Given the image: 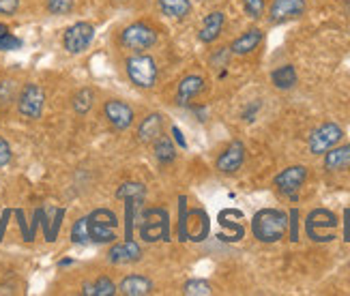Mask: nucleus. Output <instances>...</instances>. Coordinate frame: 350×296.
Wrapping results in <instances>:
<instances>
[{
  "label": "nucleus",
  "instance_id": "9d476101",
  "mask_svg": "<svg viewBox=\"0 0 350 296\" xmlns=\"http://www.w3.org/2000/svg\"><path fill=\"white\" fill-rule=\"evenodd\" d=\"M103 116L110 122V127L116 131H127L133 120H135V112L133 107L120 99H110L103 103Z\"/></svg>",
  "mask_w": 350,
  "mask_h": 296
},
{
  "label": "nucleus",
  "instance_id": "7ed1b4c3",
  "mask_svg": "<svg viewBox=\"0 0 350 296\" xmlns=\"http://www.w3.org/2000/svg\"><path fill=\"white\" fill-rule=\"evenodd\" d=\"M157 30L146 22H133L120 30V45L131 54H142L157 45Z\"/></svg>",
  "mask_w": 350,
  "mask_h": 296
},
{
  "label": "nucleus",
  "instance_id": "6e6552de",
  "mask_svg": "<svg viewBox=\"0 0 350 296\" xmlns=\"http://www.w3.org/2000/svg\"><path fill=\"white\" fill-rule=\"evenodd\" d=\"M95 39V26L90 22H75L63 35V48L69 54H82L90 48Z\"/></svg>",
  "mask_w": 350,
  "mask_h": 296
},
{
  "label": "nucleus",
  "instance_id": "5701e85b",
  "mask_svg": "<svg viewBox=\"0 0 350 296\" xmlns=\"http://www.w3.org/2000/svg\"><path fill=\"white\" fill-rule=\"evenodd\" d=\"M93 105H95V90L93 88H80L75 95L71 97V107H73V112L75 114H88L90 110H93Z\"/></svg>",
  "mask_w": 350,
  "mask_h": 296
},
{
  "label": "nucleus",
  "instance_id": "f3484780",
  "mask_svg": "<svg viewBox=\"0 0 350 296\" xmlns=\"http://www.w3.org/2000/svg\"><path fill=\"white\" fill-rule=\"evenodd\" d=\"M163 133V116L159 112H150L138 124V139L142 144H153Z\"/></svg>",
  "mask_w": 350,
  "mask_h": 296
},
{
  "label": "nucleus",
  "instance_id": "1a4fd4ad",
  "mask_svg": "<svg viewBox=\"0 0 350 296\" xmlns=\"http://www.w3.org/2000/svg\"><path fill=\"white\" fill-rule=\"evenodd\" d=\"M306 180H308V167L306 165H288L275 178H273V185H275V189L282 196L297 200V193H299L301 187L306 185Z\"/></svg>",
  "mask_w": 350,
  "mask_h": 296
},
{
  "label": "nucleus",
  "instance_id": "20e7f679",
  "mask_svg": "<svg viewBox=\"0 0 350 296\" xmlns=\"http://www.w3.org/2000/svg\"><path fill=\"white\" fill-rule=\"evenodd\" d=\"M88 217V234L90 243L105 245V243H114L116 241V213L110 208H95Z\"/></svg>",
  "mask_w": 350,
  "mask_h": 296
},
{
  "label": "nucleus",
  "instance_id": "f03ea898",
  "mask_svg": "<svg viewBox=\"0 0 350 296\" xmlns=\"http://www.w3.org/2000/svg\"><path fill=\"white\" fill-rule=\"evenodd\" d=\"M125 73L129 77V82L138 88L150 90L155 88L157 84V77H159V69H157V62L150 54H131L125 60Z\"/></svg>",
  "mask_w": 350,
  "mask_h": 296
},
{
  "label": "nucleus",
  "instance_id": "f8f14e48",
  "mask_svg": "<svg viewBox=\"0 0 350 296\" xmlns=\"http://www.w3.org/2000/svg\"><path fill=\"white\" fill-rule=\"evenodd\" d=\"M243 163H245V144L241 139H234V142H230L221 150V154L215 161V167L221 174H234L239 172Z\"/></svg>",
  "mask_w": 350,
  "mask_h": 296
},
{
  "label": "nucleus",
  "instance_id": "2f4dec72",
  "mask_svg": "<svg viewBox=\"0 0 350 296\" xmlns=\"http://www.w3.org/2000/svg\"><path fill=\"white\" fill-rule=\"evenodd\" d=\"M13 159V152H11V146L5 137H0V167H7Z\"/></svg>",
  "mask_w": 350,
  "mask_h": 296
},
{
  "label": "nucleus",
  "instance_id": "c9c22d12",
  "mask_svg": "<svg viewBox=\"0 0 350 296\" xmlns=\"http://www.w3.org/2000/svg\"><path fill=\"white\" fill-rule=\"evenodd\" d=\"M71 260H63V262H58V267H69Z\"/></svg>",
  "mask_w": 350,
  "mask_h": 296
},
{
  "label": "nucleus",
  "instance_id": "bb28decb",
  "mask_svg": "<svg viewBox=\"0 0 350 296\" xmlns=\"http://www.w3.org/2000/svg\"><path fill=\"white\" fill-rule=\"evenodd\" d=\"M71 241H73L75 245H86V243H90V234H88V217H80V219L71 226Z\"/></svg>",
  "mask_w": 350,
  "mask_h": 296
},
{
  "label": "nucleus",
  "instance_id": "e433bc0d",
  "mask_svg": "<svg viewBox=\"0 0 350 296\" xmlns=\"http://www.w3.org/2000/svg\"><path fill=\"white\" fill-rule=\"evenodd\" d=\"M114 3H129V0H114Z\"/></svg>",
  "mask_w": 350,
  "mask_h": 296
},
{
  "label": "nucleus",
  "instance_id": "6ab92c4d",
  "mask_svg": "<svg viewBox=\"0 0 350 296\" xmlns=\"http://www.w3.org/2000/svg\"><path fill=\"white\" fill-rule=\"evenodd\" d=\"M325 170L327 172H342V170L350 167V144L344 146H333L325 152Z\"/></svg>",
  "mask_w": 350,
  "mask_h": 296
},
{
  "label": "nucleus",
  "instance_id": "412c9836",
  "mask_svg": "<svg viewBox=\"0 0 350 296\" xmlns=\"http://www.w3.org/2000/svg\"><path fill=\"white\" fill-rule=\"evenodd\" d=\"M297 80H299V75H297V69L293 65H282L275 71H271V82H273V86L280 88V90L295 88Z\"/></svg>",
  "mask_w": 350,
  "mask_h": 296
},
{
  "label": "nucleus",
  "instance_id": "c756f323",
  "mask_svg": "<svg viewBox=\"0 0 350 296\" xmlns=\"http://www.w3.org/2000/svg\"><path fill=\"white\" fill-rule=\"evenodd\" d=\"M243 9L252 20H260L265 15V0H243Z\"/></svg>",
  "mask_w": 350,
  "mask_h": 296
},
{
  "label": "nucleus",
  "instance_id": "473e14b6",
  "mask_svg": "<svg viewBox=\"0 0 350 296\" xmlns=\"http://www.w3.org/2000/svg\"><path fill=\"white\" fill-rule=\"evenodd\" d=\"M20 9V0H0V15H15Z\"/></svg>",
  "mask_w": 350,
  "mask_h": 296
},
{
  "label": "nucleus",
  "instance_id": "4468645a",
  "mask_svg": "<svg viewBox=\"0 0 350 296\" xmlns=\"http://www.w3.org/2000/svg\"><path fill=\"white\" fill-rule=\"evenodd\" d=\"M204 86H206V82L200 73L185 75L176 86V97H174L176 105H187L196 95H200V92L204 90Z\"/></svg>",
  "mask_w": 350,
  "mask_h": 296
},
{
  "label": "nucleus",
  "instance_id": "b1692460",
  "mask_svg": "<svg viewBox=\"0 0 350 296\" xmlns=\"http://www.w3.org/2000/svg\"><path fill=\"white\" fill-rule=\"evenodd\" d=\"M116 292H118V286H114L112 279L105 275L97 277L93 284H84V290H82V294L86 296H112Z\"/></svg>",
  "mask_w": 350,
  "mask_h": 296
},
{
  "label": "nucleus",
  "instance_id": "ddd939ff",
  "mask_svg": "<svg viewBox=\"0 0 350 296\" xmlns=\"http://www.w3.org/2000/svg\"><path fill=\"white\" fill-rule=\"evenodd\" d=\"M108 260H110V264H116V267L135 264L142 260V247L133 239H127L125 243H114L108 252Z\"/></svg>",
  "mask_w": 350,
  "mask_h": 296
},
{
  "label": "nucleus",
  "instance_id": "dca6fc26",
  "mask_svg": "<svg viewBox=\"0 0 350 296\" xmlns=\"http://www.w3.org/2000/svg\"><path fill=\"white\" fill-rule=\"evenodd\" d=\"M262 39H265V33L260 28H250L230 43V52L234 56H247L254 50H258V45L262 43Z\"/></svg>",
  "mask_w": 350,
  "mask_h": 296
},
{
  "label": "nucleus",
  "instance_id": "cd10ccee",
  "mask_svg": "<svg viewBox=\"0 0 350 296\" xmlns=\"http://www.w3.org/2000/svg\"><path fill=\"white\" fill-rule=\"evenodd\" d=\"M18 82L15 80H3L0 82V107H7L9 103H13L18 99Z\"/></svg>",
  "mask_w": 350,
  "mask_h": 296
},
{
  "label": "nucleus",
  "instance_id": "a878e982",
  "mask_svg": "<svg viewBox=\"0 0 350 296\" xmlns=\"http://www.w3.org/2000/svg\"><path fill=\"white\" fill-rule=\"evenodd\" d=\"M183 294L185 296H211L213 286L204 279H189V282L183 284Z\"/></svg>",
  "mask_w": 350,
  "mask_h": 296
},
{
  "label": "nucleus",
  "instance_id": "f257e3e1",
  "mask_svg": "<svg viewBox=\"0 0 350 296\" xmlns=\"http://www.w3.org/2000/svg\"><path fill=\"white\" fill-rule=\"evenodd\" d=\"M288 232V215L280 208H260L252 219V234L260 243H278Z\"/></svg>",
  "mask_w": 350,
  "mask_h": 296
},
{
  "label": "nucleus",
  "instance_id": "c85d7f7f",
  "mask_svg": "<svg viewBox=\"0 0 350 296\" xmlns=\"http://www.w3.org/2000/svg\"><path fill=\"white\" fill-rule=\"evenodd\" d=\"M75 7V0H48V11L52 15H69Z\"/></svg>",
  "mask_w": 350,
  "mask_h": 296
},
{
  "label": "nucleus",
  "instance_id": "f704fd0d",
  "mask_svg": "<svg viewBox=\"0 0 350 296\" xmlns=\"http://www.w3.org/2000/svg\"><path fill=\"white\" fill-rule=\"evenodd\" d=\"M9 33V26H5V24H0V35H7Z\"/></svg>",
  "mask_w": 350,
  "mask_h": 296
},
{
  "label": "nucleus",
  "instance_id": "4be33fe9",
  "mask_svg": "<svg viewBox=\"0 0 350 296\" xmlns=\"http://www.w3.org/2000/svg\"><path fill=\"white\" fill-rule=\"evenodd\" d=\"M153 152H155V159L161 163V165H168L176 159V146L172 142V137L168 135H159L155 142H153Z\"/></svg>",
  "mask_w": 350,
  "mask_h": 296
},
{
  "label": "nucleus",
  "instance_id": "a211bd4d",
  "mask_svg": "<svg viewBox=\"0 0 350 296\" xmlns=\"http://www.w3.org/2000/svg\"><path fill=\"white\" fill-rule=\"evenodd\" d=\"M118 292L125 296H146L153 292V282L144 275H127L120 279Z\"/></svg>",
  "mask_w": 350,
  "mask_h": 296
},
{
  "label": "nucleus",
  "instance_id": "2eb2a0df",
  "mask_svg": "<svg viewBox=\"0 0 350 296\" xmlns=\"http://www.w3.org/2000/svg\"><path fill=\"white\" fill-rule=\"evenodd\" d=\"M224 26H226V15L221 11H211L200 22V28H198V39H200V43H206V45L217 41Z\"/></svg>",
  "mask_w": 350,
  "mask_h": 296
},
{
  "label": "nucleus",
  "instance_id": "39448f33",
  "mask_svg": "<svg viewBox=\"0 0 350 296\" xmlns=\"http://www.w3.org/2000/svg\"><path fill=\"white\" fill-rule=\"evenodd\" d=\"M168 226H170V215L165 208L150 206L142 211L140 219V237L146 243H157V241H168Z\"/></svg>",
  "mask_w": 350,
  "mask_h": 296
},
{
  "label": "nucleus",
  "instance_id": "aec40b11",
  "mask_svg": "<svg viewBox=\"0 0 350 296\" xmlns=\"http://www.w3.org/2000/svg\"><path fill=\"white\" fill-rule=\"evenodd\" d=\"M159 11L172 20H185L191 13V0H157Z\"/></svg>",
  "mask_w": 350,
  "mask_h": 296
},
{
  "label": "nucleus",
  "instance_id": "72a5a7b5",
  "mask_svg": "<svg viewBox=\"0 0 350 296\" xmlns=\"http://www.w3.org/2000/svg\"><path fill=\"white\" fill-rule=\"evenodd\" d=\"M172 133L176 135V139H178V144H180L183 148H185V146H187V144H185V137H183V135H180V131H178V127H174V129H172Z\"/></svg>",
  "mask_w": 350,
  "mask_h": 296
},
{
  "label": "nucleus",
  "instance_id": "393cba45",
  "mask_svg": "<svg viewBox=\"0 0 350 296\" xmlns=\"http://www.w3.org/2000/svg\"><path fill=\"white\" fill-rule=\"evenodd\" d=\"M116 200L144 202L146 200V187H144V183H138V180L123 183V185L118 187V191H116Z\"/></svg>",
  "mask_w": 350,
  "mask_h": 296
},
{
  "label": "nucleus",
  "instance_id": "423d86ee",
  "mask_svg": "<svg viewBox=\"0 0 350 296\" xmlns=\"http://www.w3.org/2000/svg\"><path fill=\"white\" fill-rule=\"evenodd\" d=\"M18 114L26 120H39L43 114V107H45V90L43 86L35 84V82H28L20 88L18 92Z\"/></svg>",
  "mask_w": 350,
  "mask_h": 296
},
{
  "label": "nucleus",
  "instance_id": "0eeeda50",
  "mask_svg": "<svg viewBox=\"0 0 350 296\" xmlns=\"http://www.w3.org/2000/svg\"><path fill=\"white\" fill-rule=\"evenodd\" d=\"M342 137H344V129L340 127L338 122L327 120L323 124H318V127L308 137L310 152L312 154H325L333 146H338L342 142Z\"/></svg>",
  "mask_w": 350,
  "mask_h": 296
},
{
  "label": "nucleus",
  "instance_id": "7c9ffc66",
  "mask_svg": "<svg viewBox=\"0 0 350 296\" xmlns=\"http://www.w3.org/2000/svg\"><path fill=\"white\" fill-rule=\"evenodd\" d=\"M22 45H24V41L20 37H15L11 33L0 35V52H15V50H20Z\"/></svg>",
  "mask_w": 350,
  "mask_h": 296
},
{
  "label": "nucleus",
  "instance_id": "9b49d317",
  "mask_svg": "<svg viewBox=\"0 0 350 296\" xmlns=\"http://www.w3.org/2000/svg\"><path fill=\"white\" fill-rule=\"evenodd\" d=\"M306 0H273L269 7V22L271 24H286L299 20L306 13Z\"/></svg>",
  "mask_w": 350,
  "mask_h": 296
}]
</instances>
